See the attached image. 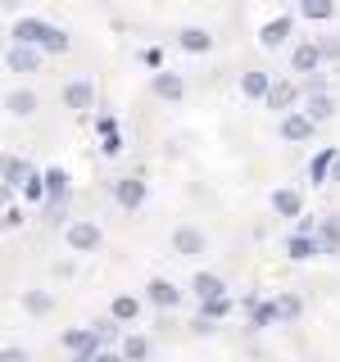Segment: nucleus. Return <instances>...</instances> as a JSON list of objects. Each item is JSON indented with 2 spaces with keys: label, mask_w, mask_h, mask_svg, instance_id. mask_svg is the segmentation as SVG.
I'll list each match as a JSON object with an SVG mask.
<instances>
[{
  "label": "nucleus",
  "mask_w": 340,
  "mask_h": 362,
  "mask_svg": "<svg viewBox=\"0 0 340 362\" xmlns=\"http://www.w3.org/2000/svg\"><path fill=\"white\" fill-rule=\"evenodd\" d=\"M14 37H18V45H45V50H55V54H64L68 50V37L60 28H50V23H41V18H23L18 28H14Z\"/></svg>",
  "instance_id": "obj_1"
},
{
  "label": "nucleus",
  "mask_w": 340,
  "mask_h": 362,
  "mask_svg": "<svg viewBox=\"0 0 340 362\" xmlns=\"http://www.w3.org/2000/svg\"><path fill=\"white\" fill-rule=\"evenodd\" d=\"M113 195H118L123 209H141V204H145V181H141V177H123Z\"/></svg>",
  "instance_id": "obj_2"
},
{
  "label": "nucleus",
  "mask_w": 340,
  "mask_h": 362,
  "mask_svg": "<svg viewBox=\"0 0 340 362\" xmlns=\"http://www.w3.org/2000/svg\"><path fill=\"white\" fill-rule=\"evenodd\" d=\"M173 249H177L181 258H200L204 254V235L196 231V226H181V231L173 235Z\"/></svg>",
  "instance_id": "obj_3"
},
{
  "label": "nucleus",
  "mask_w": 340,
  "mask_h": 362,
  "mask_svg": "<svg viewBox=\"0 0 340 362\" xmlns=\"http://www.w3.org/2000/svg\"><path fill=\"white\" fill-rule=\"evenodd\" d=\"M68 245L73 249H96L100 245V226L96 222H73L68 226Z\"/></svg>",
  "instance_id": "obj_4"
},
{
  "label": "nucleus",
  "mask_w": 340,
  "mask_h": 362,
  "mask_svg": "<svg viewBox=\"0 0 340 362\" xmlns=\"http://www.w3.org/2000/svg\"><path fill=\"white\" fill-rule=\"evenodd\" d=\"M272 209H277V218H300L304 209L300 190H272Z\"/></svg>",
  "instance_id": "obj_5"
},
{
  "label": "nucleus",
  "mask_w": 340,
  "mask_h": 362,
  "mask_svg": "<svg viewBox=\"0 0 340 362\" xmlns=\"http://www.w3.org/2000/svg\"><path fill=\"white\" fill-rule=\"evenodd\" d=\"M268 308H272V322H295V317L304 313V303L295 299V294H277V299H272Z\"/></svg>",
  "instance_id": "obj_6"
},
{
  "label": "nucleus",
  "mask_w": 340,
  "mask_h": 362,
  "mask_svg": "<svg viewBox=\"0 0 340 362\" xmlns=\"http://www.w3.org/2000/svg\"><path fill=\"white\" fill-rule=\"evenodd\" d=\"M37 64H41V54L32 50V45H14V50H9V68H14V73H37Z\"/></svg>",
  "instance_id": "obj_7"
},
{
  "label": "nucleus",
  "mask_w": 340,
  "mask_h": 362,
  "mask_svg": "<svg viewBox=\"0 0 340 362\" xmlns=\"http://www.w3.org/2000/svg\"><path fill=\"white\" fill-rule=\"evenodd\" d=\"M191 290L200 294V303H209V299H222V281L213 276V272H200V276L191 281Z\"/></svg>",
  "instance_id": "obj_8"
},
{
  "label": "nucleus",
  "mask_w": 340,
  "mask_h": 362,
  "mask_svg": "<svg viewBox=\"0 0 340 362\" xmlns=\"http://www.w3.org/2000/svg\"><path fill=\"white\" fill-rule=\"evenodd\" d=\"M64 100H68V109H91L96 105V90H91V82H68Z\"/></svg>",
  "instance_id": "obj_9"
},
{
  "label": "nucleus",
  "mask_w": 340,
  "mask_h": 362,
  "mask_svg": "<svg viewBox=\"0 0 340 362\" xmlns=\"http://www.w3.org/2000/svg\"><path fill=\"white\" fill-rule=\"evenodd\" d=\"M181 290L173 286V281H150V303H159V308H177Z\"/></svg>",
  "instance_id": "obj_10"
},
{
  "label": "nucleus",
  "mask_w": 340,
  "mask_h": 362,
  "mask_svg": "<svg viewBox=\"0 0 340 362\" xmlns=\"http://www.w3.org/2000/svg\"><path fill=\"white\" fill-rule=\"evenodd\" d=\"M281 136H286V141H309V136H313V122L304 118V113H290V118L281 122Z\"/></svg>",
  "instance_id": "obj_11"
},
{
  "label": "nucleus",
  "mask_w": 340,
  "mask_h": 362,
  "mask_svg": "<svg viewBox=\"0 0 340 362\" xmlns=\"http://www.w3.org/2000/svg\"><path fill=\"white\" fill-rule=\"evenodd\" d=\"M177 41H181V50H191V54H204V50L213 45V37H209L204 28H186V32H181Z\"/></svg>",
  "instance_id": "obj_12"
},
{
  "label": "nucleus",
  "mask_w": 340,
  "mask_h": 362,
  "mask_svg": "<svg viewBox=\"0 0 340 362\" xmlns=\"http://www.w3.org/2000/svg\"><path fill=\"white\" fill-rule=\"evenodd\" d=\"M313 245H317V254H322V249H327V254H332V249H340V222H322V226L313 231Z\"/></svg>",
  "instance_id": "obj_13"
},
{
  "label": "nucleus",
  "mask_w": 340,
  "mask_h": 362,
  "mask_svg": "<svg viewBox=\"0 0 340 362\" xmlns=\"http://www.w3.org/2000/svg\"><path fill=\"white\" fill-rule=\"evenodd\" d=\"M0 173H5V181H9V186H23L28 177H37L28 163H23V158H0Z\"/></svg>",
  "instance_id": "obj_14"
},
{
  "label": "nucleus",
  "mask_w": 340,
  "mask_h": 362,
  "mask_svg": "<svg viewBox=\"0 0 340 362\" xmlns=\"http://www.w3.org/2000/svg\"><path fill=\"white\" fill-rule=\"evenodd\" d=\"M286 37H290V18H272L268 28H264V37H259V41H264L268 50H277V45L286 41Z\"/></svg>",
  "instance_id": "obj_15"
},
{
  "label": "nucleus",
  "mask_w": 340,
  "mask_h": 362,
  "mask_svg": "<svg viewBox=\"0 0 340 362\" xmlns=\"http://www.w3.org/2000/svg\"><path fill=\"white\" fill-rule=\"evenodd\" d=\"M322 64V45H300L295 50V73H313Z\"/></svg>",
  "instance_id": "obj_16"
},
{
  "label": "nucleus",
  "mask_w": 340,
  "mask_h": 362,
  "mask_svg": "<svg viewBox=\"0 0 340 362\" xmlns=\"http://www.w3.org/2000/svg\"><path fill=\"white\" fill-rule=\"evenodd\" d=\"M41 190H45L50 199H64V195H68V177L60 173V168H50V173L41 177Z\"/></svg>",
  "instance_id": "obj_17"
},
{
  "label": "nucleus",
  "mask_w": 340,
  "mask_h": 362,
  "mask_svg": "<svg viewBox=\"0 0 340 362\" xmlns=\"http://www.w3.org/2000/svg\"><path fill=\"white\" fill-rule=\"evenodd\" d=\"M286 254L295 258V263H304V258H313V254H317L313 235H290V240H286Z\"/></svg>",
  "instance_id": "obj_18"
},
{
  "label": "nucleus",
  "mask_w": 340,
  "mask_h": 362,
  "mask_svg": "<svg viewBox=\"0 0 340 362\" xmlns=\"http://www.w3.org/2000/svg\"><path fill=\"white\" fill-rule=\"evenodd\" d=\"M154 90H159L164 100H181V90H186V86H181L177 73H159V77H154Z\"/></svg>",
  "instance_id": "obj_19"
},
{
  "label": "nucleus",
  "mask_w": 340,
  "mask_h": 362,
  "mask_svg": "<svg viewBox=\"0 0 340 362\" xmlns=\"http://www.w3.org/2000/svg\"><path fill=\"white\" fill-rule=\"evenodd\" d=\"M268 105H272V109H290V105H295V82L268 86Z\"/></svg>",
  "instance_id": "obj_20"
},
{
  "label": "nucleus",
  "mask_w": 340,
  "mask_h": 362,
  "mask_svg": "<svg viewBox=\"0 0 340 362\" xmlns=\"http://www.w3.org/2000/svg\"><path fill=\"white\" fill-rule=\"evenodd\" d=\"M5 105H9V113L28 118V113H37V95H32V90H14V95H9Z\"/></svg>",
  "instance_id": "obj_21"
},
{
  "label": "nucleus",
  "mask_w": 340,
  "mask_h": 362,
  "mask_svg": "<svg viewBox=\"0 0 340 362\" xmlns=\"http://www.w3.org/2000/svg\"><path fill=\"white\" fill-rule=\"evenodd\" d=\"M332 113H336V105H332V100H327V95H309V113H304V118H309V122H327V118H332Z\"/></svg>",
  "instance_id": "obj_22"
},
{
  "label": "nucleus",
  "mask_w": 340,
  "mask_h": 362,
  "mask_svg": "<svg viewBox=\"0 0 340 362\" xmlns=\"http://www.w3.org/2000/svg\"><path fill=\"white\" fill-rule=\"evenodd\" d=\"M145 354H150V339H145V335H128V339H123V358H128V362H141Z\"/></svg>",
  "instance_id": "obj_23"
},
{
  "label": "nucleus",
  "mask_w": 340,
  "mask_h": 362,
  "mask_svg": "<svg viewBox=\"0 0 340 362\" xmlns=\"http://www.w3.org/2000/svg\"><path fill=\"white\" fill-rule=\"evenodd\" d=\"M241 86H245V95H249V100H264L272 82H268V73H245V82H241Z\"/></svg>",
  "instance_id": "obj_24"
},
{
  "label": "nucleus",
  "mask_w": 340,
  "mask_h": 362,
  "mask_svg": "<svg viewBox=\"0 0 340 362\" xmlns=\"http://www.w3.org/2000/svg\"><path fill=\"white\" fill-rule=\"evenodd\" d=\"M332 163H336V150H322V154L309 163V177H313V181H327V177H332Z\"/></svg>",
  "instance_id": "obj_25"
},
{
  "label": "nucleus",
  "mask_w": 340,
  "mask_h": 362,
  "mask_svg": "<svg viewBox=\"0 0 340 362\" xmlns=\"http://www.w3.org/2000/svg\"><path fill=\"white\" fill-rule=\"evenodd\" d=\"M136 313H141V303H136L132 294H118V299H113V317H118V322H136Z\"/></svg>",
  "instance_id": "obj_26"
},
{
  "label": "nucleus",
  "mask_w": 340,
  "mask_h": 362,
  "mask_svg": "<svg viewBox=\"0 0 340 362\" xmlns=\"http://www.w3.org/2000/svg\"><path fill=\"white\" fill-rule=\"evenodd\" d=\"M227 308H232L227 299H209V303H200V322H204V326L218 322V317H227Z\"/></svg>",
  "instance_id": "obj_27"
},
{
  "label": "nucleus",
  "mask_w": 340,
  "mask_h": 362,
  "mask_svg": "<svg viewBox=\"0 0 340 362\" xmlns=\"http://www.w3.org/2000/svg\"><path fill=\"white\" fill-rule=\"evenodd\" d=\"M23 308H28V313H50V294H45V290H32V294H23Z\"/></svg>",
  "instance_id": "obj_28"
},
{
  "label": "nucleus",
  "mask_w": 340,
  "mask_h": 362,
  "mask_svg": "<svg viewBox=\"0 0 340 362\" xmlns=\"http://www.w3.org/2000/svg\"><path fill=\"white\" fill-rule=\"evenodd\" d=\"M300 14H304V18H332L336 9L327 5V0H304V5H300Z\"/></svg>",
  "instance_id": "obj_29"
},
{
  "label": "nucleus",
  "mask_w": 340,
  "mask_h": 362,
  "mask_svg": "<svg viewBox=\"0 0 340 362\" xmlns=\"http://www.w3.org/2000/svg\"><path fill=\"white\" fill-rule=\"evenodd\" d=\"M249 308H254V326H272V308H268V303H249Z\"/></svg>",
  "instance_id": "obj_30"
},
{
  "label": "nucleus",
  "mask_w": 340,
  "mask_h": 362,
  "mask_svg": "<svg viewBox=\"0 0 340 362\" xmlns=\"http://www.w3.org/2000/svg\"><path fill=\"white\" fill-rule=\"evenodd\" d=\"M23 195H28V199H41V181L28 177V181H23Z\"/></svg>",
  "instance_id": "obj_31"
},
{
  "label": "nucleus",
  "mask_w": 340,
  "mask_h": 362,
  "mask_svg": "<svg viewBox=\"0 0 340 362\" xmlns=\"http://www.w3.org/2000/svg\"><path fill=\"white\" fill-rule=\"evenodd\" d=\"M0 362H28V354H23V349H5V354H0Z\"/></svg>",
  "instance_id": "obj_32"
},
{
  "label": "nucleus",
  "mask_w": 340,
  "mask_h": 362,
  "mask_svg": "<svg viewBox=\"0 0 340 362\" xmlns=\"http://www.w3.org/2000/svg\"><path fill=\"white\" fill-rule=\"evenodd\" d=\"M91 362H118V358H109V354H96V358H91Z\"/></svg>",
  "instance_id": "obj_33"
},
{
  "label": "nucleus",
  "mask_w": 340,
  "mask_h": 362,
  "mask_svg": "<svg viewBox=\"0 0 340 362\" xmlns=\"http://www.w3.org/2000/svg\"><path fill=\"white\" fill-rule=\"evenodd\" d=\"M332 173H336V177H340V154H336V163H332Z\"/></svg>",
  "instance_id": "obj_34"
}]
</instances>
